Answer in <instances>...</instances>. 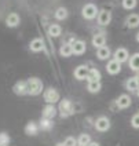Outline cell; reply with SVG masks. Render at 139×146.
Returning <instances> with one entry per match:
<instances>
[{
  "label": "cell",
  "instance_id": "6da1fadb",
  "mask_svg": "<svg viewBox=\"0 0 139 146\" xmlns=\"http://www.w3.org/2000/svg\"><path fill=\"white\" fill-rule=\"evenodd\" d=\"M28 81V91L30 95H39L43 91V81L37 77H30Z\"/></svg>",
  "mask_w": 139,
  "mask_h": 146
},
{
  "label": "cell",
  "instance_id": "7a4b0ae2",
  "mask_svg": "<svg viewBox=\"0 0 139 146\" xmlns=\"http://www.w3.org/2000/svg\"><path fill=\"white\" fill-rule=\"evenodd\" d=\"M58 110H59V113H61L62 117H68V116H70V114L74 113V106L69 99H62V101L59 102Z\"/></svg>",
  "mask_w": 139,
  "mask_h": 146
},
{
  "label": "cell",
  "instance_id": "3957f363",
  "mask_svg": "<svg viewBox=\"0 0 139 146\" xmlns=\"http://www.w3.org/2000/svg\"><path fill=\"white\" fill-rule=\"evenodd\" d=\"M81 14L85 19H94V18L99 14L98 7H97L95 4H92V3H88V4H85V6L83 7Z\"/></svg>",
  "mask_w": 139,
  "mask_h": 146
},
{
  "label": "cell",
  "instance_id": "277c9868",
  "mask_svg": "<svg viewBox=\"0 0 139 146\" xmlns=\"http://www.w3.org/2000/svg\"><path fill=\"white\" fill-rule=\"evenodd\" d=\"M44 101L50 104V105H54V104H57L58 101H59V92H58L55 88H47L44 91Z\"/></svg>",
  "mask_w": 139,
  "mask_h": 146
},
{
  "label": "cell",
  "instance_id": "5b68a950",
  "mask_svg": "<svg viewBox=\"0 0 139 146\" xmlns=\"http://www.w3.org/2000/svg\"><path fill=\"white\" fill-rule=\"evenodd\" d=\"M95 128L99 131V132H105L110 128V120L105 117V116H101L97 119V121H95Z\"/></svg>",
  "mask_w": 139,
  "mask_h": 146
},
{
  "label": "cell",
  "instance_id": "8992f818",
  "mask_svg": "<svg viewBox=\"0 0 139 146\" xmlns=\"http://www.w3.org/2000/svg\"><path fill=\"white\" fill-rule=\"evenodd\" d=\"M112 21V14L109 10H101L98 14V24L101 26H106V25L110 24Z\"/></svg>",
  "mask_w": 139,
  "mask_h": 146
},
{
  "label": "cell",
  "instance_id": "52a82bcc",
  "mask_svg": "<svg viewBox=\"0 0 139 146\" xmlns=\"http://www.w3.org/2000/svg\"><path fill=\"white\" fill-rule=\"evenodd\" d=\"M14 92H15L17 95H26V94H29V91H28V81H17L15 84H14Z\"/></svg>",
  "mask_w": 139,
  "mask_h": 146
},
{
  "label": "cell",
  "instance_id": "ba28073f",
  "mask_svg": "<svg viewBox=\"0 0 139 146\" xmlns=\"http://www.w3.org/2000/svg\"><path fill=\"white\" fill-rule=\"evenodd\" d=\"M70 44H72L74 55H83V54L85 52V43L83 40H74V41H72Z\"/></svg>",
  "mask_w": 139,
  "mask_h": 146
},
{
  "label": "cell",
  "instance_id": "9c48e42d",
  "mask_svg": "<svg viewBox=\"0 0 139 146\" xmlns=\"http://www.w3.org/2000/svg\"><path fill=\"white\" fill-rule=\"evenodd\" d=\"M88 72H90L88 66L80 65V66H77V68L74 69V77H76L77 80H84V79H87Z\"/></svg>",
  "mask_w": 139,
  "mask_h": 146
},
{
  "label": "cell",
  "instance_id": "30bf717a",
  "mask_svg": "<svg viewBox=\"0 0 139 146\" xmlns=\"http://www.w3.org/2000/svg\"><path fill=\"white\" fill-rule=\"evenodd\" d=\"M128 57H130L128 50L124 48V47H120V48H117L115 51V59L116 61H118L120 64H121V62H125V61H128Z\"/></svg>",
  "mask_w": 139,
  "mask_h": 146
},
{
  "label": "cell",
  "instance_id": "8fae6325",
  "mask_svg": "<svg viewBox=\"0 0 139 146\" xmlns=\"http://www.w3.org/2000/svg\"><path fill=\"white\" fill-rule=\"evenodd\" d=\"M106 70L110 74H117V73H120V70H121V64L118 61H116V59H112V61L107 62Z\"/></svg>",
  "mask_w": 139,
  "mask_h": 146
},
{
  "label": "cell",
  "instance_id": "7c38bea8",
  "mask_svg": "<svg viewBox=\"0 0 139 146\" xmlns=\"http://www.w3.org/2000/svg\"><path fill=\"white\" fill-rule=\"evenodd\" d=\"M19 22H21V18L17 13H10L7 18H6V25L8 28H15V26L19 25Z\"/></svg>",
  "mask_w": 139,
  "mask_h": 146
},
{
  "label": "cell",
  "instance_id": "4fadbf2b",
  "mask_svg": "<svg viewBox=\"0 0 139 146\" xmlns=\"http://www.w3.org/2000/svg\"><path fill=\"white\" fill-rule=\"evenodd\" d=\"M116 105H117V108H120V109H127V108H130V105H131V98L128 97V95H125V94H123L116 101Z\"/></svg>",
  "mask_w": 139,
  "mask_h": 146
},
{
  "label": "cell",
  "instance_id": "5bb4252c",
  "mask_svg": "<svg viewBox=\"0 0 139 146\" xmlns=\"http://www.w3.org/2000/svg\"><path fill=\"white\" fill-rule=\"evenodd\" d=\"M39 128H40V125L39 124H36L34 121H29L26 125H25V134L26 135H37V132H39Z\"/></svg>",
  "mask_w": 139,
  "mask_h": 146
},
{
  "label": "cell",
  "instance_id": "9a60e30c",
  "mask_svg": "<svg viewBox=\"0 0 139 146\" xmlns=\"http://www.w3.org/2000/svg\"><path fill=\"white\" fill-rule=\"evenodd\" d=\"M55 114H57V109H55V106L54 105H46L44 106V109H43V117L44 119H50V120H52L54 117H55Z\"/></svg>",
  "mask_w": 139,
  "mask_h": 146
},
{
  "label": "cell",
  "instance_id": "2e32d148",
  "mask_svg": "<svg viewBox=\"0 0 139 146\" xmlns=\"http://www.w3.org/2000/svg\"><path fill=\"white\" fill-rule=\"evenodd\" d=\"M105 43H106V36L105 35H95L92 37V46L95 48H101V47H105Z\"/></svg>",
  "mask_w": 139,
  "mask_h": 146
},
{
  "label": "cell",
  "instance_id": "e0dca14e",
  "mask_svg": "<svg viewBox=\"0 0 139 146\" xmlns=\"http://www.w3.org/2000/svg\"><path fill=\"white\" fill-rule=\"evenodd\" d=\"M29 47H30V50H32V51H34V52H39V51H41V50L44 48V43H43V40H41L40 37H36V39H33V40L30 41Z\"/></svg>",
  "mask_w": 139,
  "mask_h": 146
},
{
  "label": "cell",
  "instance_id": "ac0fdd59",
  "mask_svg": "<svg viewBox=\"0 0 139 146\" xmlns=\"http://www.w3.org/2000/svg\"><path fill=\"white\" fill-rule=\"evenodd\" d=\"M59 54L62 55V57H70L72 54H73V48H72V44L70 43H64L62 46H61V48H59Z\"/></svg>",
  "mask_w": 139,
  "mask_h": 146
},
{
  "label": "cell",
  "instance_id": "d6986e66",
  "mask_svg": "<svg viewBox=\"0 0 139 146\" xmlns=\"http://www.w3.org/2000/svg\"><path fill=\"white\" fill-rule=\"evenodd\" d=\"M110 48L109 47H101V48H98V51H97V57L101 59V61H105V59H107V58L110 57Z\"/></svg>",
  "mask_w": 139,
  "mask_h": 146
},
{
  "label": "cell",
  "instance_id": "ffe728a7",
  "mask_svg": "<svg viewBox=\"0 0 139 146\" xmlns=\"http://www.w3.org/2000/svg\"><path fill=\"white\" fill-rule=\"evenodd\" d=\"M87 80L88 81H101V72H99L97 68H91L88 76H87Z\"/></svg>",
  "mask_w": 139,
  "mask_h": 146
},
{
  "label": "cell",
  "instance_id": "44dd1931",
  "mask_svg": "<svg viewBox=\"0 0 139 146\" xmlns=\"http://www.w3.org/2000/svg\"><path fill=\"white\" fill-rule=\"evenodd\" d=\"M61 33H62V28H61V26H59L58 24L50 25L48 35L51 36V37H58V36H61Z\"/></svg>",
  "mask_w": 139,
  "mask_h": 146
},
{
  "label": "cell",
  "instance_id": "7402d4cb",
  "mask_svg": "<svg viewBox=\"0 0 139 146\" xmlns=\"http://www.w3.org/2000/svg\"><path fill=\"white\" fill-rule=\"evenodd\" d=\"M125 87H127V90H130V91H138L139 84H138L136 77H131V79H128L127 83H125Z\"/></svg>",
  "mask_w": 139,
  "mask_h": 146
},
{
  "label": "cell",
  "instance_id": "603a6c76",
  "mask_svg": "<svg viewBox=\"0 0 139 146\" xmlns=\"http://www.w3.org/2000/svg\"><path fill=\"white\" fill-rule=\"evenodd\" d=\"M127 25L130 28H136L139 26V15L138 14H131V15L127 18Z\"/></svg>",
  "mask_w": 139,
  "mask_h": 146
},
{
  "label": "cell",
  "instance_id": "cb8c5ba5",
  "mask_svg": "<svg viewBox=\"0 0 139 146\" xmlns=\"http://www.w3.org/2000/svg\"><path fill=\"white\" fill-rule=\"evenodd\" d=\"M39 125H40V128L43 131H50V130H52L54 123L51 121L50 119H44V117H43V119L40 120V124H39Z\"/></svg>",
  "mask_w": 139,
  "mask_h": 146
},
{
  "label": "cell",
  "instance_id": "d4e9b609",
  "mask_svg": "<svg viewBox=\"0 0 139 146\" xmlns=\"http://www.w3.org/2000/svg\"><path fill=\"white\" fill-rule=\"evenodd\" d=\"M130 68H131L132 70L139 72V54H134L130 58Z\"/></svg>",
  "mask_w": 139,
  "mask_h": 146
},
{
  "label": "cell",
  "instance_id": "484cf974",
  "mask_svg": "<svg viewBox=\"0 0 139 146\" xmlns=\"http://www.w3.org/2000/svg\"><path fill=\"white\" fill-rule=\"evenodd\" d=\"M77 143H79V146H88L91 143V137L88 134H81L77 138Z\"/></svg>",
  "mask_w": 139,
  "mask_h": 146
},
{
  "label": "cell",
  "instance_id": "4316f807",
  "mask_svg": "<svg viewBox=\"0 0 139 146\" xmlns=\"http://www.w3.org/2000/svg\"><path fill=\"white\" fill-rule=\"evenodd\" d=\"M55 18H57L58 21H64L68 18V10L65 7H59L57 8V11H55Z\"/></svg>",
  "mask_w": 139,
  "mask_h": 146
},
{
  "label": "cell",
  "instance_id": "83f0119b",
  "mask_svg": "<svg viewBox=\"0 0 139 146\" xmlns=\"http://www.w3.org/2000/svg\"><path fill=\"white\" fill-rule=\"evenodd\" d=\"M88 91L95 94V92H99L101 91V81H88Z\"/></svg>",
  "mask_w": 139,
  "mask_h": 146
},
{
  "label": "cell",
  "instance_id": "f1b7e54d",
  "mask_svg": "<svg viewBox=\"0 0 139 146\" xmlns=\"http://www.w3.org/2000/svg\"><path fill=\"white\" fill-rule=\"evenodd\" d=\"M123 7L125 10H132L136 7V0H123Z\"/></svg>",
  "mask_w": 139,
  "mask_h": 146
},
{
  "label": "cell",
  "instance_id": "f546056e",
  "mask_svg": "<svg viewBox=\"0 0 139 146\" xmlns=\"http://www.w3.org/2000/svg\"><path fill=\"white\" fill-rule=\"evenodd\" d=\"M64 143H65V146H79L77 139L74 138V137H68V138L64 141Z\"/></svg>",
  "mask_w": 139,
  "mask_h": 146
},
{
  "label": "cell",
  "instance_id": "4dcf8cb0",
  "mask_svg": "<svg viewBox=\"0 0 139 146\" xmlns=\"http://www.w3.org/2000/svg\"><path fill=\"white\" fill-rule=\"evenodd\" d=\"M8 142H10V137H8V134H6V132H0V143L7 145Z\"/></svg>",
  "mask_w": 139,
  "mask_h": 146
},
{
  "label": "cell",
  "instance_id": "1f68e13d",
  "mask_svg": "<svg viewBox=\"0 0 139 146\" xmlns=\"http://www.w3.org/2000/svg\"><path fill=\"white\" fill-rule=\"evenodd\" d=\"M131 124H132V127H135V128H139V113L135 114V116L132 117Z\"/></svg>",
  "mask_w": 139,
  "mask_h": 146
},
{
  "label": "cell",
  "instance_id": "d6a6232c",
  "mask_svg": "<svg viewBox=\"0 0 139 146\" xmlns=\"http://www.w3.org/2000/svg\"><path fill=\"white\" fill-rule=\"evenodd\" d=\"M88 146H99V143H98V142H91Z\"/></svg>",
  "mask_w": 139,
  "mask_h": 146
},
{
  "label": "cell",
  "instance_id": "836d02e7",
  "mask_svg": "<svg viewBox=\"0 0 139 146\" xmlns=\"http://www.w3.org/2000/svg\"><path fill=\"white\" fill-rule=\"evenodd\" d=\"M55 146H65V143H64V142H61V143H57Z\"/></svg>",
  "mask_w": 139,
  "mask_h": 146
},
{
  "label": "cell",
  "instance_id": "e575fe53",
  "mask_svg": "<svg viewBox=\"0 0 139 146\" xmlns=\"http://www.w3.org/2000/svg\"><path fill=\"white\" fill-rule=\"evenodd\" d=\"M135 77H136V80H138V84H139V74H138V76H135Z\"/></svg>",
  "mask_w": 139,
  "mask_h": 146
},
{
  "label": "cell",
  "instance_id": "d590c367",
  "mask_svg": "<svg viewBox=\"0 0 139 146\" xmlns=\"http://www.w3.org/2000/svg\"><path fill=\"white\" fill-rule=\"evenodd\" d=\"M136 40L139 41V33H138V35H136Z\"/></svg>",
  "mask_w": 139,
  "mask_h": 146
},
{
  "label": "cell",
  "instance_id": "8d00e7d4",
  "mask_svg": "<svg viewBox=\"0 0 139 146\" xmlns=\"http://www.w3.org/2000/svg\"><path fill=\"white\" fill-rule=\"evenodd\" d=\"M136 94H138V97H139V88H138V91H136Z\"/></svg>",
  "mask_w": 139,
  "mask_h": 146
},
{
  "label": "cell",
  "instance_id": "74e56055",
  "mask_svg": "<svg viewBox=\"0 0 139 146\" xmlns=\"http://www.w3.org/2000/svg\"><path fill=\"white\" fill-rule=\"evenodd\" d=\"M0 146H7V145H3V143H0Z\"/></svg>",
  "mask_w": 139,
  "mask_h": 146
}]
</instances>
